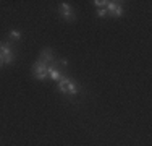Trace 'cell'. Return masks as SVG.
<instances>
[{
	"instance_id": "obj_10",
	"label": "cell",
	"mask_w": 152,
	"mask_h": 146,
	"mask_svg": "<svg viewBox=\"0 0 152 146\" xmlns=\"http://www.w3.org/2000/svg\"><path fill=\"white\" fill-rule=\"evenodd\" d=\"M107 8H97V16L99 18H105L107 16Z\"/></svg>"
},
{
	"instance_id": "obj_11",
	"label": "cell",
	"mask_w": 152,
	"mask_h": 146,
	"mask_svg": "<svg viewBox=\"0 0 152 146\" xmlns=\"http://www.w3.org/2000/svg\"><path fill=\"white\" fill-rule=\"evenodd\" d=\"M3 65H5V63H3V57H2V52H0V68H2Z\"/></svg>"
},
{
	"instance_id": "obj_8",
	"label": "cell",
	"mask_w": 152,
	"mask_h": 146,
	"mask_svg": "<svg viewBox=\"0 0 152 146\" xmlns=\"http://www.w3.org/2000/svg\"><path fill=\"white\" fill-rule=\"evenodd\" d=\"M8 38H10V39H13V41H20V39L23 38V36H21V32L18 31V29H12V31L8 32Z\"/></svg>"
},
{
	"instance_id": "obj_1",
	"label": "cell",
	"mask_w": 152,
	"mask_h": 146,
	"mask_svg": "<svg viewBox=\"0 0 152 146\" xmlns=\"http://www.w3.org/2000/svg\"><path fill=\"white\" fill-rule=\"evenodd\" d=\"M47 68H49V63H45L42 58H37V60L32 63V76L39 81H45L49 76H47Z\"/></svg>"
},
{
	"instance_id": "obj_3",
	"label": "cell",
	"mask_w": 152,
	"mask_h": 146,
	"mask_svg": "<svg viewBox=\"0 0 152 146\" xmlns=\"http://www.w3.org/2000/svg\"><path fill=\"white\" fill-rule=\"evenodd\" d=\"M58 12H60V16L63 18L65 21H73L75 20V10L70 7V3L61 2L60 7H58Z\"/></svg>"
},
{
	"instance_id": "obj_5",
	"label": "cell",
	"mask_w": 152,
	"mask_h": 146,
	"mask_svg": "<svg viewBox=\"0 0 152 146\" xmlns=\"http://www.w3.org/2000/svg\"><path fill=\"white\" fill-rule=\"evenodd\" d=\"M63 75H65V72H63V70H60V68L57 67L55 63L49 65V68H47V76H49V78L52 80V81H58V80H60Z\"/></svg>"
},
{
	"instance_id": "obj_9",
	"label": "cell",
	"mask_w": 152,
	"mask_h": 146,
	"mask_svg": "<svg viewBox=\"0 0 152 146\" xmlns=\"http://www.w3.org/2000/svg\"><path fill=\"white\" fill-rule=\"evenodd\" d=\"M92 3L97 7V8H105V7H107V3H108V0H94Z\"/></svg>"
},
{
	"instance_id": "obj_4",
	"label": "cell",
	"mask_w": 152,
	"mask_h": 146,
	"mask_svg": "<svg viewBox=\"0 0 152 146\" xmlns=\"http://www.w3.org/2000/svg\"><path fill=\"white\" fill-rule=\"evenodd\" d=\"M107 13L113 18H121L123 16V5L120 2H108L107 3Z\"/></svg>"
},
{
	"instance_id": "obj_2",
	"label": "cell",
	"mask_w": 152,
	"mask_h": 146,
	"mask_svg": "<svg viewBox=\"0 0 152 146\" xmlns=\"http://www.w3.org/2000/svg\"><path fill=\"white\" fill-rule=\"evenodd\" d=\"M0 52H2L3 63H5V65H12L13 62H15V50L12 49V44H10V41L2 42V47H0Z\"/></svg>"
},
{
	"instance_id": "obj_7",
	"label": "cell",
	"mask_w": 152,
	"mask_h": 146,
	"mask_svg": "<svg viewBox=\"0 0 152 146\" xmlns=\"http://www.w3.org/2000/svg\"><path fill=\"white\" fill-rule=\"evenodd\" d=\"M39 58H42L45 63L52 65V63H55V52H53L50 47H45V49H42V52H41V55H39Z\"/></svg>"
},
{
	"instance_id": "obj_6",
	"label": "cell",
	"mask_w": 152,
	"mask_h": 146,
	"mask_svg": "<svg viewBox=\"0 0 152 146\" xmlns=\"http://www.w3.org/2000/svg\"><path fill=\"white\" fill-rule=\"evenodd\" d=\"M79 91H81V86H79V83H76L73 78H70V81L66 83V94H68V96H71V97L75 99V97L79 94Z\"/></svg>"
}]
</instances>
